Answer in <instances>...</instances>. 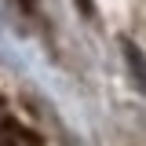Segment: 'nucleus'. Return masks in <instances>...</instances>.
I'll return each mask as SVG.
<instances>
[{
  "mask_svg": "<svg viewBox=\"0 0 146 146\" xmlns=\"http://www.w3.org/2000/svg\"><path fill=\"white\" fill-rule=\"evenodd\" d=\"M121 51H124V62H128V73L135 80V88L146 95V55L135 40H121Z\"/></svg>",
  "mask_w": 146,
  "mask_h": 146,
  "instance_id": "f257e3e1",
  "label": "nucleus"
},
{
  "mask_svg": "<svg viewBox=\"0 0 146 146\" xmlns=\"http://www.w3.org/2000/svg\"><path fill=\"white\" fill-rule=\"evenodd\" d=\"M77 11L84 18H95V0H77Z\"/></svg>",
  "mask_w": 146,
  "mask_h": 146,
  "instance_id": "f03ea898",
  "label": "nucleus"
},
{
  "mask_svg": "<svg viewBox=\"0 0 146 146\" xmlns=\"http://www.w3.org/2000/svg\"><path fill=\"white\" fill-rule=\"evenodd\" d=\"M18 7H22V11L29 15V11H33V7H36V0H18Z\"/></svg>",
  "mask_w": 146,
  "mask_h": 146,
  "instance_id": "7ed1b4c3",
  "label": "nucleus"
}]
</instances>
